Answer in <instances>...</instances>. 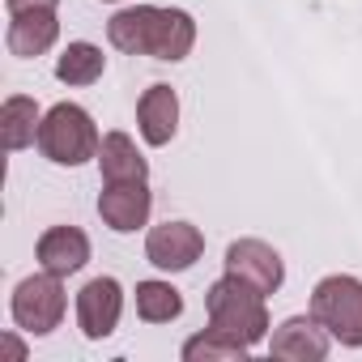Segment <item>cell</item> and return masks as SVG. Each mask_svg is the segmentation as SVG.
I'll return each mask as SVG.
<instances>
[{
	"mask_svg": "<svg viewBox=\"0 0 362 362\" xmlns=\"http://www.w3.org/2000/svg\"><path fill=\"white\" fill-rule=\"evenodd\" d=\"M205 311H209V328H218V332H226V337H235V341H243V345H256V341H264V332H269L264 294H260L252 281L235 277V273H226L222 281L209 286Z\"/></svg>",
	"mask_w": 362,
	"mask_h": 362,
	"instance_id": "obj_1",
	"label": "cell"
},
{
	"mask_svg": "<svg viewBox=\"0 0 362 362\" xmlns=\"http://www.w3.org/2000/svg\"><path fill=\"white\" fill-rule=\"evenodd\" d=\"M98 145H103L98 128L77 103H56L39 124V149L56 166H81V162L98 158Z\"/></svg>",
	"mask_w": 362,
	"mask_h": 362,
	"instance_id": "obj_2",
	"label": "cell"
},
{
	"mask_svg": "<svg viewBox=\"0 0 362 362\" xmlns=\"http://www.w3.org/2000/svg\"><path fill=\"white\" fill-rule=\"evenodd\" d=\"M311 315L328 328V337H337L341 345H362V281L358 277H324L311 290Z\"/></svg>",
	"mask_w": 362,
	"mask_h": 362,
	"instance_id": "obj_3",
	"label": "cell"
},
{
	"mask_svg": "<svg viewBox=\"0 0 362 362\" xmlns=\"http://www.w3.org/2000/svg\"><path fill=\"white\" fill-rule=\"evenodd\" d=\"M60 315H64V286H60L56 273L43 269V273L26 277L13 290V320H18V328L43 337V332H52L60 324Z\"/></svg>",
	"mask_w": 362,
	"mask_h": 362,
	"instance_id": "obj_4",
	"label": "cell"
},
{
	"mask_svg": "<svg viewBox=\"0 0 362 362\" xmlns=\"http://www.w3.org/2000/svg\"><path fill=\"white\" fill-rule=\"evenodd\" d=\"M201 252H205V235H201L192 222H162V226H153L149 239H145L149 264H158V269H166V273L192 269V264L201 260Z\"/></svg>",
	"mask_w": 362,
	"mask_h": 362,
	"instance_id": "obj_5",
	"label": "cell"
},
{
	"mask_svg": "<svg viewBox=\"0 0 362 362\" xmlns=\"http://www.w3.org/2000/svg\"><path fill=\"white\" fill-rule=\"evenodd\" d=\"M119 311H124V290H119L115 277H94V281L81 286V294H77V324H81V332L90 341L111 337L115 324H119Z\"/></svg>",
	"mask_w": 362,
	"mask_h": 362,
	"instance_id": "obj_6",
	"label": "cell"
},
{
	"mask_svg": "<svg viewBox=\"0 0 362 362\" xmlns=\"http://www.w3.org/2000/svg\"><path fill=\"white\" fill-rule=\"evenodd\" d=\"M226 273L252 281L260 294H277V290H281V277H286L281 256H277L269 243H260V239H239V243H230V247H226Z\"/></svg>",
	"mask_w": 362,
	"mask_h": 362,
	"instance_id": "obj_7",
	"label": "cell"
},
{
	"mask_svg": "<svg viewBox=\"0 0 362 362\" xmlns=\"http://www.w3.org/2000/svg\"><path fill=\"white\" fill-rule=\"evenodd\" d=\"M149 209H153V197L145 188V179H136V184H107L98 197V218L115 235H132L136 226H145Z\"/></svg>",
	"mask_w": 362,
	"mask_h": 362,
	"instance_id": "obj_8",
	"label": "cell"
},
{
	"mask_svg": "<svg viewBox=\"0 0 362 362\" xmlns=\"http://www.w3.org/2000/svg\"><path fill=\"white\" fill-rule=\"evenodd\" d=\"M273 358H290V362H320L328 354V328L315 315H294L273 332Z\"/></svg>",
	"mask_w": 362,
	"mask_h": 362,
	"instance_id": "obj_9",
	"label": "cell"
},
{
	"mask_svg": "<svg viewBox=\"0 0 362 362\" xmlns=\"http://www.w3.org/2000/svg\"><path fill=\"white\" fill-rule=\"evenodd\" d=\"M197 43V22L184 9H158L149 26V56L153 60H184Z\"/></svg>",
	"mask_w": 362,
	"mask_h": 362,
	"instance_id": "obj_10",
	"label": "cell"
},
{
	"mask_svg": "<svg viewBox=\"0 0 362 362\" xmlns=\"http://www.w3.org/2000/svg\"><path fill=\"white\" fill-rule=\"evenodd\" d=\"M86 260H90V239L77 226H52L39 239V264L56 277H69V273L86 269Z\"/></svg>",
	"mask_w": 362,
	"mask_h": 362,
	"instance_id": "obj_11",
	"label": "cell"
},
{
	"mask_svg": "<svg viewBox=\"0 0 362 362\" xmlns=\"http://www.w3.org/2000/svg\"><path fill=\"white\" fill-rule=\"evenodd\" d=\"M136 124L149 145H166L179 128V98L170 86H149L136 103Z\"/></svg>",
	"mask_w": 362,
	"mask_h": 362,
	"instance_id": "obj_12",
	"label": "cell"
},
{
	"mask_svg": "<svg viewBox=\"0 0 362 362\" xmlns=\"http://www.w3.org/2000/svg\"><path fill=\"white\" fill-rule=\"evenodd\" d=\"M60 35V22H56V9H26V13H13L9 22V52L30 60V56H43Z\"/></svg>",
	"mask_w": 362,
	"mask_h": 362,
	"instance_id": "obj_13",
	"label": "cell"
},
{
	"mask_svg": "<svg viewBox=\"0 0 362 362\" xmlns=\"http://www.w3.org/2000/svg\"><path fill=\"white\" fill-rule=\"evenodd\" d=\"M98 166H103V179L107 184H136V179L149 175V162L136 153L132 136L128 132H107L103 145H98Z\"/></svg>",
	"mask_w": 362,
	"mask_h": 362,
	"instance_id": "obj_14",
	"label": "cell"
},
{
	"mask_svg": "<svg viewBox=\"0 0 362 362\" xmlns=\"http://www.w3.org/2000/svg\"><path fill=\"white\" fill-rule=\"evenodd\" d=\"M39 103L26 98V94H13L5 98V107H0V141H5V149H26L39 141Z\"/></svg>",
	"mask_w": 362,
	"mask_h": 362,
	"instance_id": "obj_15",
	"label": "cell"
},
{
	"mask_svg": "<svg viewBox=\"0 0 362 362\" xmlns=\"http://www.w3.org/2000/svg\"><path fill=\"white\" fill-rule=\"evenodd\" d=\"M153 5H136V9H119L107 22V39L111 47L128 52V56H149V26H153Z\"/></svg>",
	"mask_w": 362,
	"mask_h": 362,
	"instance_id": "obj_16",
	"label": "cell"
},
{
	"mask_svg": "<svg viewBox=\"0 0 362 362\" xmlns=\"http://www.w3.org/2000/svg\"><path fill=\"white\" fill-rule=\"evenodd\" d=\"M107 69V56L94 47V43H69L64 56L56 60V77L64 86H94Z\"/></svg>",
	"mask_w": 362,
	"mask_h": 362,
	"instance_id": "obj_17",
	"label": "cell"
},
{
	"mask_svg": "<svg viewBox=\"0 0 362 362\" xmlns=\"http://www.w3.org/2000/svg\"><path fill=\"white\" fill-rule=\"evenodd\" d=\"M179 311H184V298L170 281H141L136 286V315L145 324H170Z\"/></svg>",
	"mask_w": 362,
	"mask_h": 362,
	"instance_id": "obj_18",
	"label": "cell"
},
{
	"mask_svg": "<svg viewBox=\"0 0 362 362\" xmlns=\"http://www.w3.org/2000/svg\"><path fill=\"white\" fill-rule=\"evenodd\" d=\"M184 358L188 362H243L247 358V345L243 341H235V337H226V332H218V328H209V332H201V337H192L188 345H184Z\"/></svg>",
	"mask_w": 362,
	"mask_h": 362,
	"instance_id": "obj_19",
	"label": "cell"
},
{
	"mask_svg": "<svg viewBox=\"0 0 362 362\" xmlns=\"http://www.w3.org/2000/svg\"><path fill=\"white\" fill-rule=\"evenodd\" d=\"M60 0H9V9L13 13H26V9H56Z\"/></svg>",
	"mask_w": 362,
	"mask_h": 362,
	"instance_id": "obj_20",
	"label": "cell"
}]
</instances>
